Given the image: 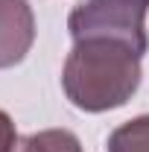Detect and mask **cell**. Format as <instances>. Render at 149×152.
<instances>
[{
  "label": "cell",
  "mask_w": 149,
  "mask_h": 152,
  "mask_svg": "<svg viewBox=\"0 0 149 152\" xmlns=\"http://www.w3.org/2000/svg\"><path fill=\"white\" fill-rule=\"evenodd\" d=\"M35 44V15L29 0H0V70L20 64Z\"/></svg>",
  "instance_id": "3957f363"
},
{
  "label": "cell",
  "mask_w": 149,
  "mask_h": 152,
  "mask_svg": "<svg viewBox=\"0 0 149 152\" xmlns=\"http://www.w3.org/2000/svg\"><path fill=\"white\" fill-rule=\"evenodd\" d=\"M131 47L105 41V38H88L73 41L70 53L61 67V88L79 111L102 114L126 105L134 91L140 88L143 67Z\"/></svg>",
  "instance_id": "6da1fadb"
},
{
  "label": "cell",
  "mask_w": 149,
  "mask_h": 152,
  "mask_svg": "<svg viewBox=\"0 0 149 152\" xmlns=\"http://www.w3.org/2000/svg\"><path fill=\"white\" fill-rule=\"evenodd\" d=\"M149 0H82L67 15V32L73 41L105 38L131 47L137 56L149 50L146 35Z\"/></svg>",
  "instance_id": "7a4b0ae2"
},
{
  "label": "cell",
  "mask_w": 149,
  "mask_h": 152,
  "mask_svg": "<svg viewBox=\"0 0 149 152\" xmlns=\"http://www.w3.org/2000/svg\"><path fill=\"white\" fill-rule=\"evenodd\" d=\"M0 152H23V140H20L15 120L0 108Z\"/></svg>",
  "instance_id": "8992f818"
},
{
  "label": "cell",
  "mask_w": 149,
  "mask_h": 152,
  "mask_svg": "<svg viewBox=\"0 0 149 152\" xmlns=\"http://www.w3.org/2000/svg\"><path fill=\"white\" fill-rule=\"evenodd\" d=\"M23 152H85L79 137L67 129H44L23 137Z\"/></svg>",
  "instance_id": "5b68a950"
},
{
  "label": "cell",
  "mask_w": 149,
  "mask_h": 152,
  "mask_svg": "<svg viewBox=\"0 0 149 152\" xmlns=\"http://www.w3.org/2000/svg\"><path fill=\"white\" fill-rule=\"evenodd\" d=\"M108 152H149V114L131 117L108 134Z\"/></svg>",
  "instance_id": "277c9868"
}]
</instances>
